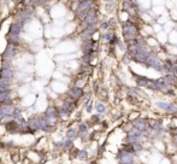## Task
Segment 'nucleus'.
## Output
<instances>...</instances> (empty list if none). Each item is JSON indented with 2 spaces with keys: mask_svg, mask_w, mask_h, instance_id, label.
<instances>
[{
  "mask_svg": "<svg viewBox=\"0 0 177 164\" xmlns=\"http://www.w3.org/2000/svg\"><path fill=\"white\" fill-rule=\"evenodd\" d=\"M122 34L124 41L128 44L130 41H134L140 38V27L138 25V23H135L134 20L129 18L122 23Z\"/></svg>",
  "mask_w": 177,
  "mask_h": 164,
  "instance_id": "f257e3e1",
  "label": "nucleus"
},
{
  "mask_svg": "<svg viewBox=\"0 0 177 164\" xmlns=\"http://www.w3.org/2000/svg\"><path fill=\"white\" fill-rule=\"evenodd\" d=\"M145 65H147V66H149V68H153L155 70L164 73V63L157 57V56L154 54V52H152L147 57V59H146V62H145Z\"/></svg>",
  "mask_w": 177,
  "mask_h": 164,
  "instance_id": "f03ea898",
  "label": "nucleus"
},
{
  "mask_svg": "<svg viewBox=\"0 0 177 164\" xmlns=\"http://www.w3.org/2000/svg\"><path fill=\"white\" fill-rule=\"evenodd\" d=\"M136 82L140 87H146V88H149V89H158L157 88V85H155V81H152L147 77H143V76H136Z\"/></svg>",
  "mask_w": 177,
  "mask_h": 164,
  "instance_id": "7ed1b4c3",
  "label": "nucleus"
},
{
  "mask_svg": "<svg viewBox=\"0 0 177 164\" xmlns=\"http://www.w3.org/2000/svg\"><path fill=\"white\" fill-rule=\"evenodd\" d=\"M133 126L135 128H138V129L142 133V134H146V133H148V129H149V126H148V122L143 120V118H136L133 121Z\"/></svg>",
  "mask_w": 177,
  "mask_h": 164,
  "instance_id": "20e7f679",
  "label": "nucleus"
},
{
  "mask_svg": "<svg viewBox=\"0 0 177 164\" xmlns=\"http://www.w3.org/2000/svg\"><path fill=\"white\" fill-rule=\"evenodd\" d=\"M148 122V126L151 129H153V130H157V129H160V124H159V122L157 121V120H153V118H149L147 120Z\"/></svg>",
  "mask_w": 177,
  "mask_h": 164,
  "instance_id": "39448f33",
  "label": "nucleus"
},
{
  "mask_svg": "<svg viewBox=\"0 0 177 164\" xmlns=\"http://www.w3.org/2000/svg\"><path fill=\"white\" fill-rule=\"evenodd\" d=\"M157 106L160 107L161 110H165V111H168L169 109V106H170V102H164V101H158L157 102Z\"/></svg>",
  "mask_w": 177,
  "mask_h": 164,
  "instance_id": "423d86ee",
  "label": "nucleus"
},
{
  "mask_svg": "<svg viewBox=\"0 0 177 164\" xmlns=\"http://www.w3.org/2000/svg\"><path fill=\"white\" fill-rule=\"evenodd\" d=\"M71 94L75 97V98H80V97L82 95V89L81 88H74L71 91Z\"/></svg>",
  "mask_w": 177,
  "mask_h": 164,
  "instance_id": "0eeeda50",
  "label": "nucleus"
},
{
  "mask_svg": "<svg viewBox=\"0 0 177 164\" xmlns=\"http://www.w3.org/2000/svg\"><path fill=\"white\" fill-rule=\"evenodd\" d=\"M177 111V106L175 104H172V102H170V106H169V109L166 112H170V114H174V112Z\"/></svg>",
  "mask_w": 177,
  "mask_h": 164,
  "instance_id": "6e6552de",
  "label": "nucleus"
},
{
  "mask_svg": "<svg viewBox=\"0 0 177 164\" xmlns=\"http://www.w3.org/2000/svg\"><path fill=\"white\" fill-rule=\"evenodd\" d=\"M112 36H113V34H111V33H105V34L103 35L104 40H105V41H107V42H110L111 39H112Z\"/></svg>",
  "mask_w": 177,
  "mask_h": 164,
  "instance_id": "1a4fd4ad",
  "label": "nucleus"
},
{
  "mask_svg": "<svg viewBox=\"0 0 177 164\" xmlns=\"http://www.w3.org/2000/svg\"><path fill=\"white\" fill-rule=\"evenodd\" d=\"M97 110H98V112H104L105 111V106L103 104H98L97 105Z\"/></svg>",
  "mask_w": 177,
  "mask_h": 164,
  "instance_id": "9d476101",
  "label": "nucleus"
},
{
  "mask_svg": "<svg viewBox=\"0 0 177 164\" xmlns=\"http://www.w3.org/2000/svg\"><path fill=\"white\" fill-rule=\"evenodd\" d=\"M87 157V153H86L84 151H82V152H80V158L81 159H84V158Z\"/></svg>",
  "mask_w": 177,
  "mask_h": 164,
  "instance_id": "9b49d317",
  "label": "nucleus"
},
{
  "mask_svg": "<svg viewBox=\"0 0 177 164\" xmlns=\"http://www.w3.org/2000/svg\"><path fill=\"white\" fill-rule=\"evenodd\" d=\"M74 135H75V132H74V130H70V132L68 133V136H69V138H72Z\"/></svg>",
  "mask_w": 177,
  "mask_h": 164,
  "instance_id": "f8f14e48",
  "label": "nucleus"
},
{
  "mask_svg": "<svg viewBox=\"0 0 177 164\" xmlns=\"http://www.w3.org/2000/svg\"><path fill=\"white\" fill-rule=\"evenodd\" d=\"M87 128H86V126H81V130H86Z\"/></svg>",
  "mask_w": 177,
  "mask_h": 164,
  "instance_id": "ddd939ff",
  "label": "nucleus"
},
{
  "mask_svg": "<svg viewBox=\"0 0 177 164\" xmlns=\"http://www.w3.org/2000/svg\"><path fill=\"white\" fill-rule=\"evenodd\" d=\"M123 164H134L133 162H126V163H123Z\"/></svg>",
  "mask_w": 177,
  "mask_h": 164,
  "instance_id": "4468645a",
  "label": "nucleus"
}]
</instances>
